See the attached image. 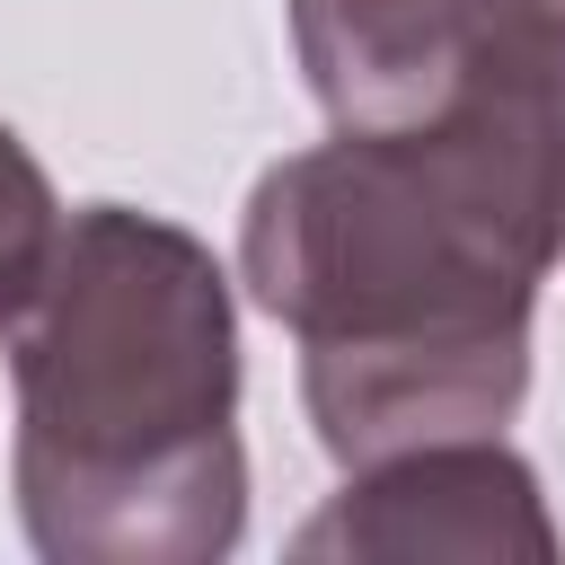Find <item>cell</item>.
<instances>
[{"label":"cell","mask_w":565,"mask_h":565,"mask_svg":"<svg viewBox=\"0 0 565 565\" xmlns=\"http://www.w3.org/2000/svg\"><path fill=\"white\" fill-rule=\"evenodd\" d=\"M335 132H406L468 88L565 71V0H291Z\"/></svg>","instance_id":"3"},{"label":"cell","mask_w":565,"mask_h":565,"mask_svg":"<svg viewBox=\"0 0 565 565\" xmlns=\"http://www.w3.org/2000/svg\"><path fill=\"white\" fill-rule=\"evenodd\" d=\"M9 371V486L35 556L212 565L238 547V309L194 230L132 203L71 212Z\"/></svg>","instance_id":"2"},{"label":"cell","mask_w":565,"mask_h":565,"mask_svg":"<svg viewBox=\"0 0 565 565\" xmlns=\"http://www.w3.org/2000/svg\"><path fill=\"white\" fill-rule=\"evenodd\" d=\"M53 256H62V203H53V177H44L35 150L0 124V335L26 327V309L44 300Z\"/></svg>","instance_id":"5"},{"label":"cell","mask_w":565,"mask_h":565,"mask_svg":"<svg viewBox=\"0 0 565 565\" xmlns=\"http://www.w3.org/2000/svg\"><path fill=\"white\" fill-rule=\"evenodd\" d=\"M565 256V71L494 79L406 132H335L256 177L238 282L300 335L335 468L503 433L530 309Z\"/></svg>","instance_id":"1"},{"label":"cell","mask_w":565,"mask_h":565,"mask_svg":"<svg viewBox=\"0 0 565 565\" xmlns=\"http://www.w3.org/2000/svg\"><path fill=\"white\" fill-rule=\"evenodd\" d=\"M556 521L521 450L494 433L459 441H415L344 477L300 530L291 556H335V565H415V556H459V565H556Z\"/></svg>","instance_id":"4"}]
</instances>
